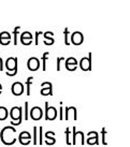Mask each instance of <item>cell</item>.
Listing matches in <instances>:
<instances>
[{"label": "cell", "mask_w": 130, "mask_h": 147, "mask_svg": "<svg viewBox=\"0 0 130 147\" xmlns=\"http://www.w3.org/2000/svg\"><path fill=\"white\" fill-rule=\"evenodd\" d=\"M0 140L1 142L7 145V146H11L16 142V129L12 126H7L0 132Z\"/></svg>", "instance_id": "obj_1"}, {"label": "cell", "mask_w": 130, "mask_h": 147, "mask_svg": "<svg viewBox=\"0 0 130 147\" xmlns=\"http://www.w3.org/2000/svg\"><path fill=\"white\" fill-rule=\"evenodd\" d=\"M5 67L9 70L7 74L9 76H13L17 73V58L15 57H10L5 62Z\"/></svg>", "instance_id": "obj_2"}, {"label": "cell", "mask_w": 130, "mask_h": 147, "mask_svg": "<svg viewBox=\"0 0 130 147\" xmlns=\"http://www.w3.org/2000/svg\"><path fill=\"white\" fill-rule=\"evenodd\" d=\"M75 130H77V128L73 127V129H72V145H84V143H85L84 133L82 131Z\"/></svg>", "instance_id": "obj_3"}, {"label": "cell", "mask_w": 130, "mask_h": 147, "mask_svg": "<svg viewBox=\"0 0 130 147\" xmlns=\"http://www.w3.org/2000/svg\"><path fill=\"white\" fill-rule=\"evenodd\" d=\"M45 120H54L57 118V110L53 106H49V102H45Z\"/></svg>", "instance_id": "obj_4"}, {"label": "cell", "mask_w": 130, "mask_h": 147, "mask_svg": "<svg viewBox=\"0 0 130 147\" xmlns=\"http://www.w3.org/2000/svg\"><path fill=\"white\" fill-rule=\"evenodd\" d=\"M10 116L13 121L23 120V107L22 106H14L10 111Z\"/></svg>", "instance_id": "obj_5"}, {"label": "cell", "mask_w": 130, "mask_h": 147, "mask_svg": "<svg viewBox=\"0 0 130 147\" xmlns=\"http://www.w3.org/2000/svg\"><path fill=\"white\" fill-rule=\"evenodd\" d=\"M77 107L74 106H68L65 109V119L66 120H77Z\"/></svg>", "instance_id": "obj_6"}, {"label": "cell", "mask_w": 130, "mask_h": 147, "mask_svg": "<svg viewBox=\"0 0 130 147\" xmlns=\"http://www.w3.org/2000/svg\"><path fill=\"white\" fill-rule=\"evenodd\" d=\"M43 111L41 110V107H39V106H33L32 109L30 110V112H29V117L32 119V120H36V121H38V120H40L42 117H43Z\"/></svg>", "instance_id": "obj_7"}, {"label": "cell", "mask_w": 130, "mask_h": 147, "mask_svg": "<svg viewBox=\"0 0 130 147\" xmlns=\"http://www.w3.org/2000/svg\"><path fill=\"white\" fill-rule=\"evenodd\" d=\"M17 140L20 141V143L22 145H28V144L31 143V134L29 133L28 131H23V132H20V135H18V138Z\"/></svg>", "instance_id": "obj_8"}, {"label": "cell", "mask_w": 130, "mask_h": 147, "mask_svg": "<svg viewBox=\"0 0 130 147\" xmlns=\"http://www.w3.org/2000/svg\"><path fill=\"white\" fill-rule=\"evenodd\" d=\"M41 94L42 96H53V87H52V84L49 82H44L42 83L41 85Z\"/></svg>", "instance_id": "obj_9"}, {"label": "cell", "mask_w": 130, "mask_h": 147, "mask_svg": "<svg viewBox=\"0 0 130 147\" xmlns=\"http://www.w3.org/2000/svg\"><path fill=\"white\" fill-rule=\"evenodd\" d=\"M24 92V85L22 83L17 82L12 85V94L14 96H20Z\"/></svg>", "instance_id": "obj_10"}, {"label": "cell", "mask_w": 130, "mask_h": 147, "mask_svg": "<svg viewBox=\"0 0 130 147\" xmlns=\"http://www.w3.org/2000/svg\"><path fill=\"white\" fill-rule=\"evenodd\" d=\"M27 65H28V69L30 70V71H36V70L39 69L40 62H39V60H38V58L32 57V58H29Z\"/></svg>", "instance_id": "obj_11"}, {"label": "cell", "mask_w": 130, "mask_h": 147, "mask_svg": "<svg viewBox=\"0 0 130 147\" xmlns=\"http://www.w3.org/2000/svg\"><path fill=\"white\" fill-rule=\"evenodd\" d=\"M55 143H56L55 132L54 131H47L45 133V144L46 145H54Z\"/></svg>", "instance_id": "obj_12"}, {"label": "cell", "mask_w": 130, "mask_h": 147, "mask_svg": "<svg viewBox=\"0 0 130 147\" xmlns=\"http://www.w3.org/2000/svg\"><path fill=\"white\" fill-rule=\"evenodd\" d=\"M87 144L89 145H93V144H98V134L97 132H89L87 134V140H86Z\"/></svg>", "instance_id": "obj_13"}, {"label": "cell", "mask_w": 130, "mask_h": 147, "mask_svg": "<svg viewBox=\"0 0 130 147\" xmlns=\"http://www.w3.org/2000/svg\"><path fill=\"white\" fill-rule=\"evenodd\" d=\"M77 61L75 58L70 57L66 60V67L68 68L69 71H73V70L77 69Z\"/></svg>", "instance_id": "obj_14"}, {"label": "cell", "mask_w": 130, "mask_h": 147, "mask_svg": "<svg viewBox=\"0 0 130 147\" xmlns=\"http://www.w3.org/2000/svg\"><path fill=\"white\" fill-rule=\"evenodd\" d=\"M80 65H81L82 70H85V71L90 70V67H91V63H90V57L82 58L81 62H80Z\"/></svg>", "instance_id": "obj_15"}, {"label": "cell", "mask_w": 130, "mask_h": 147, "mask_svg": "<svg viewBox=\"0 0 130 147\" xmlns=\"http://www.w3.org/2000/svg\"><path fill=\"white\" fill-rule=\"evenodd\" d=\"M83 41V36L81 32H74L72 34V43L75 45H80Z\"/></svg>", "instance_id": "obj_16"}, {"label": "cell", "mask_w": 130, "mask_h": 147, "mask_svg": "<svg viewBox=\"0 0 130 147\" xmlns=\"http://www.w3.org/2000/svg\"><path fill=\"white\" fill-rule=\"evenodd\" d=\"M9 115H10V112L7 110V107H4V106H0V121L5 120V119L8 118Z\"/></svg>", "instance_id": "obj_17"}, {"label": "cell", "mask_w": 130, "mask_h": 147, "mask_svg": "<svg viewBox=\"0 0 130 147\" xmlns=\"http://www.w3.org/2000/svg\"><path fill=\"white\" fill-rule=\"evenodd\" d=\"M38 128L39 127H33V130H32V144L33 145H38L39 142H38V140H39V131H38Z\"/></svg>", "instance_id": "obj_18"}, {"label": "cell", "mask_w": 130, "mask_h": 147, "mask_svg": "<svg viewBox=\"0 0 130 147\" xmlns=\"http://www.w3.org/2000/svg\"><path fill=\"white\" fill-rule=\"evenodd\" d=\"M65 135H66V143L67 145H72V133L69 128H67L65 130Z\"/></svg>", "instance_id": "obj_19"}, {"label": "cell", "mask_w": 130, "mask_h": 147, "mask_svg": "<svg viewBox=\"0 0 130 147\" xmlns=\"http://www.w3.org/2000/svg\"><path fill=\"white\" fill-rule=\"evenodd\" d=\"M29 112L28 110V102H25L24 104V119L25 120H28L29 119Z\"/></svg>", "instance_id": "obj_20"}, {"label": "cell", "mask_w": 130, "mask_h": 147, "mask_svg": "<svg viewBox=\"0 0 130 147\" xmlns=\"http://www.w3.org/2000/svg\"><path fill=\"white\" fill-rule=\"evenodd\" d=\"M38 131H39V140H38V142H39L40 145H42L43 144V128H42V126L38 128Z\"/></svg>", "instance_id": "obj_21"}, {"label": "cell", "mask_w": 130, "mask_h": 147, "mask_svg": "<svg viewBox=\"0 0 130 147\" xmlns=\"http://www.w3.org/2000/svg\"><path fill=\"white\" fill-rule=\"evenodd\" d=\"M32 78H28L27 82H26V86H27V96H30V86H31Z\"/></svg>", "instance_id": "obj_22"}, {"label": "cell", "mask_w": 130, "mask_h": 147, "mask_svg": "<svg viewBox=\"0 0 130 147\" xmlns=\"http://www.w3.org/2000/svg\"><path fill=\"white\" fill-rule=\"evenodd\" d=\"M59 120H62V119H65V109L62 107V106H60L59 107Z\"/></svg>", "instance_id": "obj_23"}, {"label": "cell", "mask_w": 130, "mask_h": 147, "mask_svg": "<svg viewBox=\"0 0 130 147\" xmlns=\"http://www.w3.org/2000/svg\"><path fill=\"white\" fill-rule=\"evenodd\" d=\"M49 58V53H45L42 57V60H43V71H45V68H46V60Z\"/></svg>", "instance_id": "obj_24"}, {"label": "cell", "mask_w": 130, "mask_h": 147, "mask_svg": "<svg viewBox=\"0 0 130 147\" xmlns=\"http://www.w3.org/2000/svg\"><path fill=\"white\" fill-rule=\"evenodd\" d=\"M62 60H65L62 57H60V58H58V59H57V70H58V71L60 70V62L62 61Z\"/></svg>", "instance_id": "obj_25"}, {"label": "cell", "mask_w": 130, "mask_h": 147, "mask_svg": "<svg viewBox=\"0 0 130 147\" xmlns=\"http://www.w3.org/2000/svg\"><path fill=\"white\" fill-rule=\"evenodd\" d=\"M22 121H23V120H16V121H11V125H12V126H20V123H22Z\"/></svg>", "instance_id": "obj_26"}, {"label": "cell", "mask_w": 130, "mask_h": 147, "mask_svg": "<svg viewBox=\"0 0 130 147\" xmlns=\"http://www.w3.org/2000/svg\"><path fill=\"white\" fill-rule=\"evenodd\" d=\"M2 68H3V63H2V59L0 58V70H2Z\"/></svg>", "instance_id": "obj_27"}, {"label": "cell", "mask_w": 130, "mask_h": 147, "mask_svg": "<svg viewBox=\"0 0 130 147\" xmlns=\"http://www.w3.org/2000/svg\"><path fill=\"white\" fill-rule=\"evenodd\" d=\"M1 90H2V87H1V84H0V94H1Z\"/></svg>", "instance_id": "obj_28"}]
</instances>
